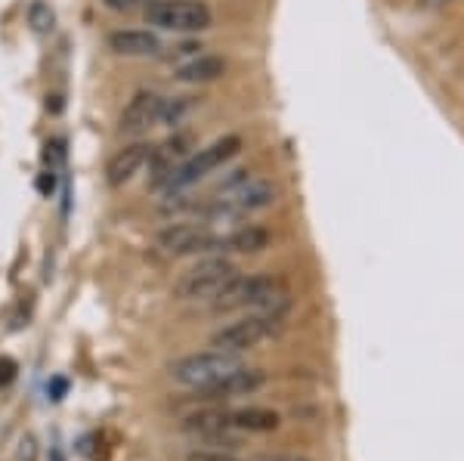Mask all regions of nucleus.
I'll return each mask as SVG.
<instances>
[{"instance_id":"obj_1","label":"nucleus","mask_w":464,"mask_h":461,"mask_svg":"<svg viewBox=\"0 0 464 461\" xmlns=\"http://www.w3.org/2000/svg\"><path fill=\"white\" fill-rule=\"evenodd\" d=\"M285 282L266 276V273H254V276H236L214 297V313H236V310H276L288 307Z\"/></svg>"},{"instance_id":"obj_2","label":"nucleus","mask_w":464,"mask_h":461,"mask_svg":"<svg viewBox=\"0 0 464 461\" xmlns=\"http://www.w3.org/2000/svg\"><path fill=\"white\" fill-rule=\"evenodd\" d=\"M285 310L288 307H276V310H257V313L236 319V322L223 325L211 334V347L223 353H245L251 347H257L260 341L273 338L276 331L285 322Z\"/></svg>"},{"instance_id":"obj_3","label":"nucleus","mask_w":464,"mask_h":461,"mask_svg":"<svg viewBox=\"0 0 464 461\" xmlns=\"http://www.w3.org/2000/svg\"><path fill=\"white\" fill-rule=\"evenodd\" d=\"M276 186L260 177H242L238 183H232L229 189H223L220 196L211 198V205L205 207L208 220H232V217H245V214L264 211L276 202Z\"/></svg>"},{"instance_id":"obj_4","label":"nucleus","mask_w":464,"mask_h":461,"mask_svg":"<svg viewBox=\"0 0 464 461\" xmlns=\"http://www.w3.org/2000/svg\"><path fill=\"white\" fill-rule=\"evenodd\" d=\"M236 276H238V266L232 264L229 257L211 255V257L198 260L196 266H189V270L177 279L174 297L177 301H214Z\"/></svg>"},{"instance_id":"obj_5","label":"nucleus","mask_w":464,"mask_h":461,"mask_svg":"<svg viewBox=\"0 0 464 461\" xmlns=\"http://www.w3.org/2000/svg\"><path fill=\"white\" fill-rule=\"evenodd\" d=\"M242 366L236 353H223V351H201V353H189L183 360L170 362V378L179 384V388H192V390H208L214 388L217 381L236 371Z\"/></svg>"},{"instance_id":"obj_6","label":"nucleus","mask_w":464,"mask_h":461,"mask_svg":"<svg viewBox=\"0 0 464 461\" xmlns=\"http://www.w3.org/2000/svg\"><path fill=\"white\" fill-rule=\"evenodd\" d=\"M238 149H242V137H236V133H227V137L214 139L211 146L198 149L192 158L179 161V168L170 174V180L164 183V192H183V189H189V186H196L198 180H205L211 170L223 168L229 158H236Z\"/></svg>"},{"instance_id":"obj_7","label":"nucleus","mask_w":464,"mask_h":461,"mask_svg":"<svg viewBox=\"0 0 464 461\" xmlns=\"http://www.w3.org/2000/svg\"><path fill=\"white\" fill-rule=\"evenodd\" d=\"M146 22L164 32H205L214 13L205 0H152L146 6Z\"/></svg>"},{"instance_id":"obj_8","label":"nucleus","mask_w":464,"mask_h":461,"mask_svg":"<svg viewBox=\"0 0 464 461\" xmlns=\"http://www.w3.org/2000/svg\"><path fill=\"white\" fill-rule=\"evenodd\" d=\"M217 235L208 223L174 220L155 235L159 248L170 257H189V255H217Z\"/></svg>"},{"instance_id":"obj_9","label":"nucleus","mask_w":464,"mask_h":461,"mask_svg":"<svg viewBox=\"0 0 464 461\" xmlns=\"http://www.w3.org/2000/svg\"><path fill=\"white\" fill-rule=\"evenodd\" d=\"M183 430L196 440L214 446V449H236L238 446V430H232L229 425V415L227 412H217V408H208V412H196L183 421Z\"/></svg>"},{"instance_id":"obj_10","label":"nucleus","mask_w":464,"mask_h":461,"mask_svg":"<svg viewBox=\"0 0 464 461\" xmlns=\"http://www.w3.org/2000/svg\"><path fill=\"white\" fill-rule=\"evenodd\" d=\"M161 111H164V100L155 91H137L130 96V102L121 111V121H118V130L124 137H140L149 128L161 121Z\"/></svg>"},{"instance_id":"obj_11","label":"nucleus","mask_w":464,"mask_h":461,"mask_svg":"<svg viewBox=\"0 0 464 461\" xmlns=\"http://www.w3.org/2000/svg\"><path fill=\"white\" fill-rule=\"evenodd\" d=\"M149 158H152V146L143 143V139L118 149V152L109 158V165H106V183L115 186V189H118V186H124V183H130L133 177L143 170V165H149Z\"/></svg>"},{"instance_id":"obj_12","label":"nucleus","mask_w":464,"mask_h":461,"mask_svg":"<svg viewBox=\"0 0 464 461\" xmlns=\"http://www.w3.org/2000/svg\"><path fill=\"white\" fill-rule=\"evenodd\" d=\"M266 384V371L264 369H248L238 366L236 371H229L223 381H217L214 388L201 390L205 399H236V397H248V393H257Z\"/></svg>"},{"instance_id":"obj_13","label":"nucleus","mask_w":464,"mask_h":461,"mask_svg":"<svg viewBox=\"0 0 464 461\" xmlns=\"http://www.w3.org/2000/svg\"><path fill=\"white\" fill-rule=\"evenodd\" d=\"M273 235L269 229L248 223V226H238L227 235H217V255H260L269 248Z\"/></svg>"},{"instance_id":"obj_14","label":"nucleus","mask_w":464,"mask_h":461,"mask_svg":"<svg viewBox=\"0 0 464 461\" xmlns=\"http://www.w3.org/2000/svg\"><path fill=\"white\" fill-rule=\"evenodd\" d=\"M109 50L118 56H155L161 53V41L155 32L143 28H118L109 34Z\"/></svg>"},{"instance_id":"obj_15","label":"nucleus","mask_w":464,"mask_h":461,"mask_svg":"<svg viewBox=\"0 0 464 461\" xmlns=\"http://www.w3.org/2000/svg\"><path fill=\"white\" fill-rule=\"evenodd\" d=\"M223 74H227V59L214 53H198L189 62L174 69V78L183 81V84H211V81L223 78Z\"/></svg>"},{"instance_id":"obj_16","label":"nucleus","mask_w":464,"mask_h":461,"mask_svg":"<svg viewBox=\"0 0 464 461\" xmlns=\"http://www.w3.org/2000/svg\"><path fill=\"white\" fill-rule=\"evenodd\" d=\"M227 415H229L232 430H238V434H269V430H276L282 425L279 412L264 408V406L236 408V412H227Z\"/></svg>"},{"instance_id":"obj_17","label":"nucleus","mask_w":464,"mask_h":461,"mask_svg":"<svg viewBox=\"0 0 464 461\" xmlns=\"http://www.w3.org/2000/svg\"><path fill=\"white\" fill-rule=\"evenodd\" d=\"M28 25H32L34 34H50L56 25V13L50 10L47 0H34L32 6H28Z\"/></svg>"},{"instance_id":"obj_18","label":"nucleus","mask_w":464,"mask_h":461,"mask_svg":"<svg viewBox=\"0 0 464 461\" xmlns=\"http://www.w3.org/2000/svg\"><path fill=\"white\" fill-rule=\"evenodd\" d=\"M186 461H238V458L223 449H192L186 452Z\"/></svg>"},{"instance_id":"obj_19","label":"nucleus","mask_w":464,"mask_h":461,"mask_svg":"<svg viewBox=\"0 0 464 461\" xmlns=\"http://www.w3.org/2000/svg\"><path fill=\"white\" fill-rule=\"evenodd\" d=\"M16 461H37V440H34L32 434H25V437L19 440Z\"/></svg>"},{"instance_id":"obj_20","label":"nucleus","mask_w":464,"mask_h":461,"mask_svg":"<svg viewBox=\"0 0 464 461\" xmlns=\"http://www.w3.org/2000/svg\"><path fill=\"white\" fill-rule=\"evenodd\" d=\"M102 4L115 13H130V10H137V6H149L152 0H102Z\"/></svg>"},{"instance_id":"obj_21","label":"nucleus","mask_w":464,"mask_h":461,"mask_svg":"<svg viewBox=\"0 0 464 461\" xmlns=\"http://www.w3.org/2000/svg\"><path fill=\"white\" fill-rule=\"evenodd\" d=\"M13 381H16V362L10 356H0V388H6Z\"/></svg>"},{"instance_id":"obj_22","label":"nucleus","mask_w":464,"mask_h":461,"mask_svg":"<svg viewBox=\"0 0 464 461\" xmlns=\"http://www.w3.org/2000/svg\"><path fill=\"white\" fill-rule=\"evenodd\" d=\"M260 461H313V458L295 456V452H266V456H260Z\"/></svg>"},{"instance_id":"obj_23","label":"nucleus","mask_w":464,"mask_h":461,"mask_svg":"<svg viewBox=\"0 0 464 461\" xmlns=\"http://www.w3.org/2000/svg\"><path fill=\"white\" fill-rule=\"evenodd\" d=\"M421 6H428V10H437V6H446V4H452V0H418Z\"/></svg>"}]
</instances>
